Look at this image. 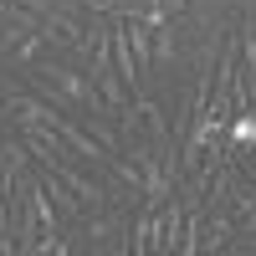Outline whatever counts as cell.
Listing matches in <instances>:
<instances>
[{"label": "cell", "mask_w": 256, "mask_h": 256, "mask_svg": "<svg viewBox=\"0 0 256 256\" xmlns=\"http://www.w3.org/2000/svg\"><path fill=\"white\" fill-rule=\"evenodd\" d=\"M41 72H46V77L56 82V88H62V92H67V98L77 102V118H82V113H108V118H113V108H108V102H102L98 82H92L88 72L67 67V62H41Z\"/></svg>", "instance_id": "1"}, {"label": "cell", "mask_w": 256, "mask_h": 256, "mask_svg": "<svg viewBox=\"0 0 256 256\" xmlns=\"http://www.w3.org/2000/svg\"><path fill=\"white\" fill-rule=\"evenodd\" d=\"M46 46H52L46 26H41V31H26V36H20V46L10 52V67H36V62H41V52H46Z\"/></svg>", "instance_id": "2"}, {"label": "cell", "mask_w": 256, "mask_h": 256, "mask_svg": "<svg viewBox=\"0 0 256 256\" xmlns=\"http://www.w3.org/2000/svg\"><path fill=\"white\" fill-rule=\"evenodd\" d=\"M180 52V36H174V20H164V26H154V67H164L169 56Z\"/></svg>", "instance_id": "3"}, {"label": "cell", "mask_w": 256, "mask_h": 256, "mask_svg": "<svg viewBox=\"0 0 256 256\" xmlns=\"http://www.w3.org/2000/svg\"><path fill=\"white\" fill-rule=\"evenodd\" d=\"M6 128H10V108H6V102H0V134H6Z\"/></svg>", "instance_id": "4"}]
</instances>
